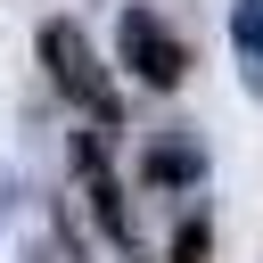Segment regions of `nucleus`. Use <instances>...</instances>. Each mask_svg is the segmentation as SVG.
I'll use <instances>...</instances> for the list:
<instances>
[{
  "label": "nucleus",
  "instance_id": "2",
  "mask_svg": "<svg viewBox=\"0 0 263 263\" xmlns=\"http://www.w3.org/2000/svg\"><path fill=\"white\" fill-rule=\"evenodd\" d=\"M115 49H123L132 82H148V90H181V74H189V49H181V33H173L156 8H123Z\"/></svg>",
  "mask_w": 263,
  "mask_h": 263
},
{
  "label": "nucleus",
  "instance_id": "3",
  "mask_svg": "<svg viewBox=\"0 0 263 263\" xmlns=\"http://www.w3.org/2000/svg\"><path fill=\"white\" fill-rule=\"evenodd\" d=\"M74 164H82V197H90V214H99L107 247H123V255H132V205H123V181L107 173V148H99V132H90V140H74Z\"/></svg>",
  "mask_w": 263,
  "mask_h": 263
},
{
  "label": "nucleus",
  "instance_id": "4",
  "mask_svg": "<svg viewBox=\"0 0 263 263\" xmlns=\"http://www.w3.org/2000/svg\"><path fill=\"white\" fill-rule=\"evenodd\" d=\"M230 49H238V82L263 90V0H230Z\"/></svg>",
  "mask_w": 263,
  "mask_h": 263
},
{
  "label": "nucleus",
  "instance_id": "1",
  "mask_svg": "<svg viewBox=\"0 0 263 263\" xmlns=\"http://www.w3.org/2000/svg\"><path fill=\"white\" fill-rule=\"evenodd\" d=\"M41 66H49V82H58L82 115L115 123V82H107V66H99V49H90V33H82V25L49 16V25H41Z\"/></svg>",
  "mask_w": 263,
  "mask_h": 263
},
{
  "label": "nucleus",
  "instance_id": "6",
  "mask_svg": "<svg viewBox=\"0 0 263 263\" xmlns=\"http://www.w3.org/2000/svg\"><path fill=\"white\" fill-rule=\"evenodd\" d=\"M173 263H214V230H205V214L173 230Z\"/></svg>",
  "mask_w": 263,
  "mask_h": 263
},
{
  "label": "nucleus",
  "instance_id": "5",
  "mask_svg": "<svg viewBox=\"0 0 263 263\" xmlns=\"http://www.w3.org/2000/svg\"><path fill=\"white\" fill-rule=\"evenodd\" d=\"M205 173V148L197 140H156L148 148V181H197Z\"/></svg>",
  "mask_w": 263,
  "mask_h": 263
}]
</instances>
